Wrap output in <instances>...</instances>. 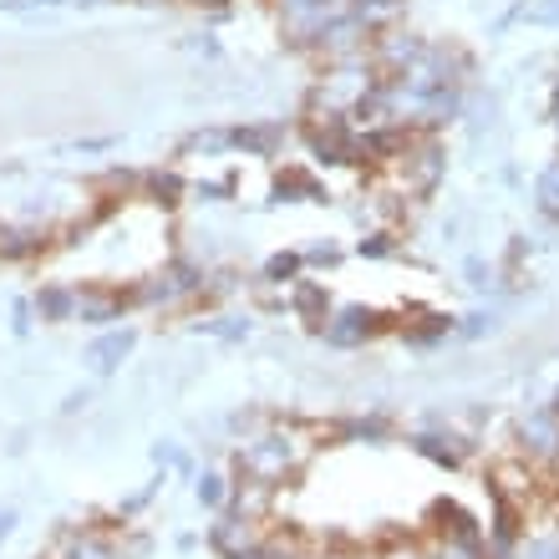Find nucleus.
<instances>
[{
    "mask_svg": "<svg viewBox=\"0 0 559 559\" xmlns=\"http://www.w3.org/2000/svg\"><path fill=\"white\" fill-rule=\"evenodd\" d=\"M316 442L300 427H265L254 438L239 442V484H260V488H285V478L306 468V457Z\"/></svg>",
    "mask_w": 559,
    "mask_h": 559,
    "instance_id": "obj_1",
    "label": "nucleus"
},
{
    "mask_svg": "<svg viewBox=\"0 0 559 559\" xmlns=\"http://www.w3.org/2000/svg\"><path fill=\"white\" fill-rule=\"evenodd\" d=\"M270 524H254V519L235 514V509H219V519L209 524V549L219 559H245L260 549V539H265Z\"/></svg>",
    "mask_w": 559,
    "mask_h": 559,
    "instance_id": "obj_2",
    "label": "nucleus"
},
{
    "mask_svg": "<svg viewBox=\"0 0 559 559\" xmlns=\"http://www.w3.org/2000/svg\"><path fill=\"white\" fill-rule=\"evenodd\" d=\"M519 457L530 468H559V417L555 413H530L519 423Z\"/></svg>",
    "mask_w": 559,
    "mask_h": 559,
    "instance_id": "obj_3",
    "label": "nucleus"
},
{
    "mask_svg": "<svg viewBox=\"0 0 559 559\" xmlns=\"http://www.w3.org/2000/svg\"><path fill=\"white\" fill-rule=\"evenodd\" d=\"M41 559H122L118 555V539L103 530H92V524H72V530H61L51 545H46Z\"/></svg>",
    "mask_w": 559,
    "mask_h": 559,
    "instance_id": "obj_4",
    "label": "nucleus"
},
{
    "mask_svg": "<svg viewBox=\"0 0 559 559\" xmlns=\"http://www.w3.org/2000/svg\"><path fill=\"white\" fill-rule=\"evenodd\" d=\"M128 306H133V295L118 285H76V321L82 325H112L122 321Z\"/></svg>",
    "mask_w": 559,
    "mask_h": 559,
    "instance_id": "obj_5",
    "label": "nucleus"
},
{
    "mask_svg": "<svg viewBox=\"0 0 559 559\" xmlns=\"http://www.w3.org/2000/svg\"><path fill=\"white\" fill-rule=\"evenodd\" d=\"M442 168H448V158H442V147L432 143V138H413V147L402 153V174H407V183H413L417 193L438 189Z\"/></svg>",
    "mask_w": 559,
    "mask_h": 559,
    "instance_id": "obj_6",
    "label": "nucleus"
},
{
    "mask_svg": "<svg viewBox=\"0 0 559 559\" xmlns=\"http://www.w3.org/2000/svg\"><path fill=\"white\" fill-rule=\"evenodd\" d=\"M377 336V310H361V306H346L336 316H325V341L352 352V346H367Z\"/></svg>",
    "mask_w": 559,
    "mask_h": 559,
    "instance_id": "obj_7",
    "label": "nucleus"
},
{
    "mask_svg": "<svg viewBox=\"0 0 559 559\" xmlns=\"http://www.w3.org/2000/svg\"><path fill=\"white\" fill-rule=\"evenodd\" d=\"M36 316L41 321H51V325H61V321H76V285H61V280H51V285H41L36 290Z\"/></svg>",
    "mask_w": 559,
    "mask_h": 559,
    "instance_id": "obj_8",
    "label": "nucleus"
},
{
    "mask_svg": "<svg viewBox=\"0 0 559 559\" xmlns=\"http://www.w3.org/2000/svg\"><path fill=\"white\" fill-rule=\"evenodd\" d=\"M41 250H46V229H36V224H5L0 229V260L21 265V260H31Z\"/></svg>",
    "mask_w": 559,
    "mask_h": 559,
    "instance_id": "obj_9",
    "label": "nucleus"
},
{
    "mask_svg": "<svg viewBox=\"0 0 559 559\" xmlns=\"http://www.w3.org/2000/svg\"><path fill=\"white\" fill-rule=\"evenodd\" d=\"M285 143L280 122H254V128H229V147H245L254 158H275V147Z\"/></svg>",
    "mask_w": 559,
    "mask_h": 559,
    "instance_id": "obj_10",
    "label": "nucleus"
},
{
    "mask_svg": "<svg viewBox=\"0 0 559 559\" xmlns=\"http://www.w3.org/2000/svg\"><path fill=\"white\" fill-rule=\"evenodd\" d=\"M133 331H107V336H97L92 341V352H87V361H92V371H118L122 367V356L133 352Z\"/></svg>",
    "mask_w": 559,
    "mask_h": 559,
    "instance_id": "obj_11",
    "label": "nucleus"
},
{
    "mask_svg": "<svg viewBox=\"0 0 559 559\" xmlns=\"http://www.w3.org/2000/svg\"><path fill=\"white\" fill-rule=\"evenodd\" d=\"M413 448L423 457H432L438 468H457L463 463V442H453V438H438V432H417L413 438Z\"/></svg>",
    "mask_w": 559,
    "mask_h": 559,
    "instance_id": "obj_12",
    "label": "nucleus"
},
{
    "mask_svg": "<svg viewBox=\"0 0 559 559\" xmlns=\"http://www.w3.org/2000/svg\"><path fill=\"white\" fill-rule=\"evenodd\" d=\"M143 199H153V204H178V199H183V178H178L174 168H153V174H143Z\"/></svg>",
    "mask_w": 559,
    "mask_h": 559,
    "instance_id": "obj_13",
    "label": "nucleus"
},
{
    "mask_svg": "<svg viewBox=\"0 0 559 559\" xmlns=\"http://www.w3.org/2000/svg\"><path fill=\"white\" fill-rule=\"evenodd\" d=\"M514 559H559V530H539V534H524L514 549Z\"/></svg>",
    "mask_w": 559,
    "mask_h": 559,
    "instance_id": "obj_14",
    "label": "nucleus"
},
{
    "mask_svg": "<svg viewBox=\"0 0 559 559\" xmlns=\"http://www.w3.org/2000/svg\"><path fill=\"white\" fill-rule=\"evenodd\" d=\"M290 306L300 310V316H321V321H325L331 300H325V290L316 285V280H300V285H295V295H290Z\"/></svg>",
    "mask_w": 559,
    "mask_h": 559,
    "instance_id": "obj_15",
    "label": "nucleus"
},
{
    "mask_svg": "<svg viewBox=\"0 0 559 559\" xmlns=\"http://www.w3.org/2000/svg\"><path fill=\"white\" fill-rule=\"evenodd\" d=\"M336 432H341V438H352V442H386V432H392V427H386L382 417H352V423H341Z\"/></svg>",
    "mask_w": 559,
    "mask_h": 559,
    "instance_id": "obj_16",
    "label": "nucleus"
},
{
    "mask_svg": "<svg viewBox=\"0 0 559 559\" xmlns=\"http://www.w3.org/2000/svg\"><path fill=\"white\" fill-rule=\"evenodd\" d=\"M229 493H235V488L224 484V473H204V478H199V503H204V509H224Z\"/></svg>",
    "mask_w": 559,
    "mask_h": 559,
    "instance_id": "obj_17",
    "label": "nucleus"
},
{
    "mask_svg": "<svg viewBox=\"0 0 559 559\" xmlns=\"http://www.w3.org/2000/svg\"><path fill=\"white\" fill-rule=\"evenodd\" d=\"M534 199H539V209H545V214H555V219H559V163L539 174V183H534Z\"/></svg>",
    "mask_w": 559,
    "mask_h": 559,
    "instance_id": "obj_18",
    "label": "nucleus"
},
{
    "mask_svg": "<svg viewBox=\"0 0 559 559\" xmlns=\"http://www.w3.org/2000/svg\"><path fill=\"white\" fill-rule=\"evenodd\" d=\"M183 153H229V133H224V128H214V133H193L189 143H183Z\"/></svg>",
    "mask_w": 559,
    "mask_h": 559,
    "instance_id": "obj_19",
    "label": "nucleus"
},
{
    "mask_svg": "<svg viewBox=\"0 0 559 559\" xmlns=\"http://www.w3.org/2000/svg\"><path fill=\"white\" fill-rule=\"evenodd\" d=\"M204 331L209 336H219V341H245L250 336V321H239V316H219V321H209Z\"/></svg>",
    "mask_w": 559,
    "mask_h": 559,
    "instance_id": "obj_20",
    "label": "nucleus"
},
{
    "mask_svg": "<svg viewBox=\"0 0 559 559\" xmlns=\"http://www.w3.org/2000/svg\"><path fill=\"white\" fill-rule=\"evenodd\" d=\"M300 265H306L300 254H275V260H270V265H265V280H275V285H285V280H295V275H300Z\"/></svg>",
    "mask_w": 559,
    "mask_h": 559,
    "instance_id": "obj_21",
    "label": "nucleus"
},
{
    "mask_svg": "<svg viewBox=\"0 0 559 559\" xmlns=\"http://www.w3.org/2000/svg\"><path fill=\"white\" fill-rule=\"evenodd\" d=\"M530 21H534V26H555V21H559V0H545V5H534Z\"/></svg>",
    "mask_w": 559,
    "mask_h": 559,
    "instance_id": "obj_22",
    "label": "nucleus"
},
{
    "mask_svg": "<svg viewBox=\"0 0 559 559\" xmlns=\"http://www.w3.org/2000/svg\"><path fill=\"white\" fill-rule=\"evenodd\" d=\"M361 254H371V260H382V254H392V239H386V235L361 239Z\"/></svg>",
    "mask_w": 559,
    "mask_h": 559,
    "instance_id": "obj_23",
    "label": "nucleus"
},
{
    "mask_svg": "<svg viewBox=\"0 0 559 559\" xmlns=\"http://www.w3.org/2000/svg\"><path fill=\"white\" fill-rule=\"evenodd\" d=\"M306 260H310V265H336L341 250H336V245H316V250H310Z\"/></svg>",
    "mask_w": 559,
    "mask_h": 559,
    "instance_id": "obj_24",
    "label": "nucleus"
},
{
    "mask_svg": "<svg viewBox=\"0 0 559 559\" xmlns=\"http://www.w3.org/2000/svg\"><path fill=\"white\" fill-rule=\"evenodd\" d=\"M382 559H432L427 549H417V545H397V549H386Z\"/></svg>",
    "mask_w": 559,
    "mask_h": 559,
    "instance_id": "obj_25",
    "label": "nucleus"
},
{
    "mask_svg": "<svg viewBox=\"0 0 559 559\" xmlns=\"http://www.w3.org/2000/svg\"><path fill=\"white\" fill-rule=\"evenodd\" d=\"M11 530H15V509H0V545L11 539Z\"/></svg>",
    "mask_w": 559,
    "mask_h": 559,
    "instance_id": "obj_26",
    "label": "nucleus"
},
{
    "mask_svg": "<svg viewBox=\"0 0 559 559\" xmlns=\"http://www.w3.org/2000/svg\"><path fill=\"white\" fill-rule=\"evenodd\" d=\"M310 559H352V555H336V549H310Z\"/></svg>",
    "mask_w": 559,
    "mask_h": 559,
    "instance_id": "obj_27",
    "label": "nucleus"
},
{
    "mask_svg": "<svg viewBox=\"0 0 559 559\" xmlns=\"http://www.w3.org/2000/svg\"><path fill=\"white\" fill-rule=\"evenodd\" d=\"M199 5H219V0H199Z\"/></svg>",
    "mask_w": 559,
    "mask_h": 559,
    "instance_id": "obj_28",
    "label": "nucleus"
}]
</instances>
